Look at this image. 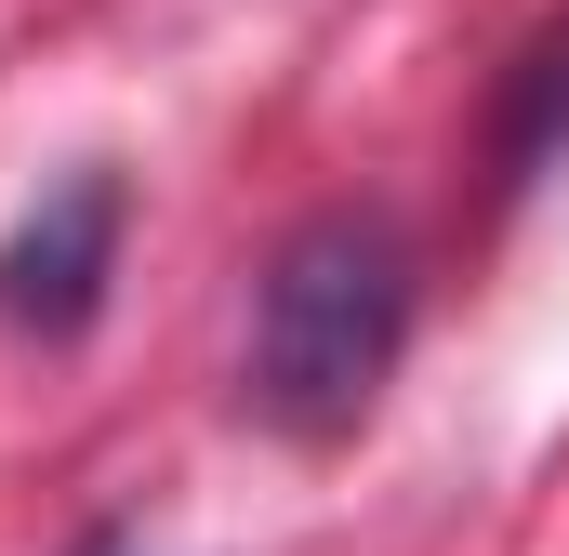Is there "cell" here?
<instances>
[{
  "mask_svg": "<svg viewBox=\"0 0 569 556\" xmlns=\"http://www.w3.org/2000/svg\"><path fill=\"white\" fill-rule=\"evenodd\" d=\"M120 226H133V186H120L107 159H80L67 186H40L27 226L0 239V331L80 345L93 305H107V278H120Z\"/></svg>",
  "mask_w": 569,
  "mask_h": 556,
  "instance_id": "cell-2",
  "label": "cell"
},
{
  "mask_svg": "<svg viewBox=\"0 0 569 556\" xmlns=\"http://www.w3.org/2000/svg\"><path fill=\"white\" fill-rule=\"evenodd\" d=\"M411 358V239L385 212H305L252 278V411L331 450Z\"/></svg>",
  "mask_w": 569,
  "mask_h": 556,
  "instance_id": "cell-1",
  "label": "cell"
},
{
  "mask_svg": "<svg viewBox=\"0 0 569 556\" xmlns=\"http://www.w3.org/2000/svg\"><path fill=\"white\" fill-rule=\"evenodd\" d=\"M557 133H569V27L517 53V93H503V133H490V159H503V186H530V172L557 159Z\"/></svg>",
  "mask_w": 569,
  "mask_h": 556,
  "instance_id": "cell-3",
  "label": "cell"
}]
</instances>
